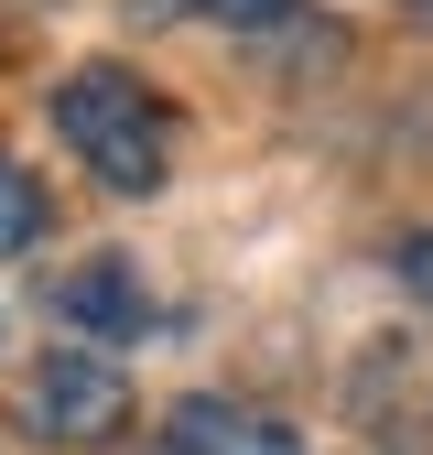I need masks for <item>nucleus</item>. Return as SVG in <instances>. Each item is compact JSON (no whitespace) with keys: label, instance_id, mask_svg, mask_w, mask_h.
<instances>
[{"label":"nucleus","instance_id":"f257e3e1","mask_svg":"<svg viewBox=\"0 0 433 455\" xmlns=\"http://www.w3.org/2000/svg\"><path fill=\"white\" fill-rule=\"evenodd\" d=\"M54 131H66V152L87 163L108 196H152V185H162V163H174V141H162V108H152L141 76H120V66H76L66 87H54Z\"/></svg>","mask_w":433,"mask_h":455},{"label":"nucleus","instance_id":"f03ea898","mask_svg":"<svg viewBox=\"0 0 433 455\" xmlns=\"http://www.w3.org/2000/svg\"><path fill=\"white\" fill-rule=\"evenodd\" d=\"M22 423L43 434V444H108L130 423V379L108 369L98 347H54L33 379H22Z\"/></svg>","mask_w":433,"mask_h":455},{"label":"nucleus","instance_id":"7ed1b4c3","mask_svg":"<svg viewBox=\"0 0 433 455\" xmlns=\"http://www.w3.org/2000/svg\"><path fill=\"white\" fill-rule=\"evenodd\" d=\"M54 315H66V325H87V336H141L152 293H141V271H130L120 250H98L87 271H66V282H54Z\"/></svg>","mask_w":433,"mask_h":455},{"label":"nucleus","instance_id":"20e7f679","mask_svg":"<svg viewBox=\"0 0 433 455\" xmlns=\"http://www.w3.org/2000/svg\"><path fill=\"white\" fill-rule=\"evenodd\" d=\"M174 455H303L271 412L249 402H216V390H195V402H174Z\"/></svg>","mask_w":433,"mask_h":455},{"label":"nucleus","instance_id":"39448f33","mask_svg":"<svg viewBox=\"0 0 433 455\" xmlns=\"http://www.w3.org/2000/svg\"><path fill=\"white\" fill-rule=\"evenodd\" d=\"M33 239H43V185L22 174L12 152H0V260H22Z\"/></svg>","mask_w":433,"mask_h":455},{"label":"nucleus","instance_id":"423d86ee","mask_svg":"<svg viewBox=\"0 0 433 455\" xmlns=\"http://www.w3.org/2000/svg\"><path fill=\"white\" fill-rule=\"evenodd\" d=\"M130 12H152V22H162V12H185V0H130ZM195 12H206V22H239V33H260V22H282L293 0H195Z\"/></svg>","mask_w":433,"mask_h":455},{"label":"nucleus","instance_id":"0eeeda50","mask_svg":"<svg viewBox=\"0 0 433 455\" xmlns=\"http://www.w3.org/2000/svg\"><path fill=\"white\" fill-rule=\"evenodd\" d=\"M401 282H412V293L433 304V228H422V239H401Z\"/></svg>","mask_w":433,"mask_h":455}]
</instances>
